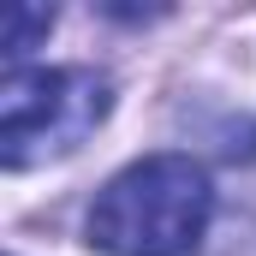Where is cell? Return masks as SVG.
<instances>
[{"mask_svg":"<svg viewBox=\"0 0 256 256\" xmlns=\"http://www.w3.org/2000/svg\"><path fill=\"white\" fill-rule=\"evenodd\" d=\"M114 84L90 66H36L6 72L0 84V161L36 167L48 155H72L90 131L108 120Z\"/></svg>","mask_w":256,"mask_h":256,"instance_id":"obj_2","label":"cell"},{"mask_svg":"<svg viewBox=\"0 0 256 256\" xmlns=\"http://www.w3.org/2000/svg\"><path fill=\"white\" fill-rule=\"evenodd\" d=\"M48 24H54V12L12 6V12H6V54H12V60H24V54H30V36H36V30H48Z\"/></svg>","mask_w":256,"mask_h":256,"instance_id":"obj_3","label":"cell"},{"mask_svg":"<svg viewBox=\"0 0 256 256\" xmlns=\"http://www.w3.org/2000/svg\"><path fill=\"white\" fill-rule=\"evenodd\" d=\"M214 214V185L191 155H143L90 208V244L108 256H191Z\"/></svg>","mask_w":256,"mask_h":256,"instance_id":"obj_1","label":"cell"}]
</instances>
